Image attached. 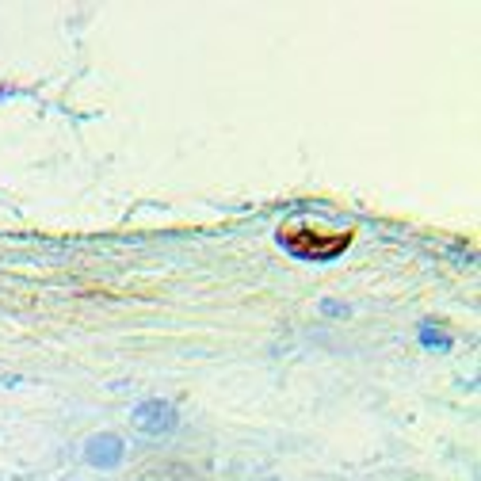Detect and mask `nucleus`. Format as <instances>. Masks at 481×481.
Here are the masks:
<instances>
[{"label":"nucleus","instance_id":"obj_1","mask_svg":"<svg viewBox=\"0 0 481 481\" xmlns=\"http://www.w3.org/2000/svg\"><path fill=\"white\" fill-rule=\"evenodd\" d=\"M131 424L141 435H149V440H165V435H173L180 428V409L165 398H146L134 405Z\"/></svg>","mask_w":481,"mask_h":481},{"label":"nucleus","instance_id":"obj_2","mask_svg":"<svg viewBox=\"0 0 481 481\" xmlns=\"http://www.w3.org/2000/svg\"><path fill=\"white\" fill-rule=\"evenodd\" d=\"M80 459L92 466V470H119L126 462V440L119 432H92L80 447Z\"/></svg>","mask_w":481,"mask_h":481},{"label":"nucleus","instance_id":"obj_3","mask_svg":"<svg viewBox=\"0 0 481 481\" xmlns=\"http://www.w3.org/2000/svg\"><path fill=\"white\" fill-rule=\"evenodd\" d=\"M317 309H321V317H333V321L351 317V306H348V302H336V299H321Z\"/></svg>","mask_w":481,"mask_h":481},{"label":"nucleus","instance_id":"obj_4","mask_svg":"<svg viewBox=\"0 0 481 481\" xmlns=\"http://www.w3.org/2000/svg\"><path fill=\"white\" fill-rule=\"evenodd\" d=\"M420 341H424V344H428V348H432V344H440V348H447V344H451V341H447V336H443L440 329H432V325H428V321H424V329H420Z\"/></svg>","mask_w":481,"mask_h":481},{"label":"nucleus","instance_id":"obj_5","mask_svg":"<svg viewBox=\"0 0 481 481\" xmlns=\"http://www.w3.org/2000/svg\"><path fill=\"white\" fill-rule=\"evenodd\" d=\"M131 481H168V474H165V470H153V474H138V477H131Z\"/></svg>","mask_w":481,"mask_h":481},{"label":"nucleus","instance_id":"obj_6","mask_svg":"<svg viewBox=\"0 0 481 481\" xmlns=\"http://www.w3.org/2000/svg\"><path fill=\"white\" fill-rule=\"evenodd\" d=\"M16 382H20V375H4L0 378V386H16Z\"/></svg>","mask_w":481,"mask_h":481},{"label":"nucleus","instance_id":"obj_7","mask_svg":"<svg viewBox=\"0 0 481 481\" xmlns=\"http://www.w3.org/2000/svg\"><path fill=\"white\" fill-rule=\"evenodd\" d=\"M257 481H279V477H257Z\"/></svg>","mask_w":481,"mask_h":481},{"label":"nucleus","instance_id":"obj_8","mask_svg":"<svg viewBox=\"0 0 481 481\" xmlns=\"http://www.w3.org/2000/svg\"><path fill=\"white\" fill-rule=\"evenodd\" d=\"M191 481H207V477H191Z\"/></svg>","mask_w":481,"mask_h":481}]
</instances>
